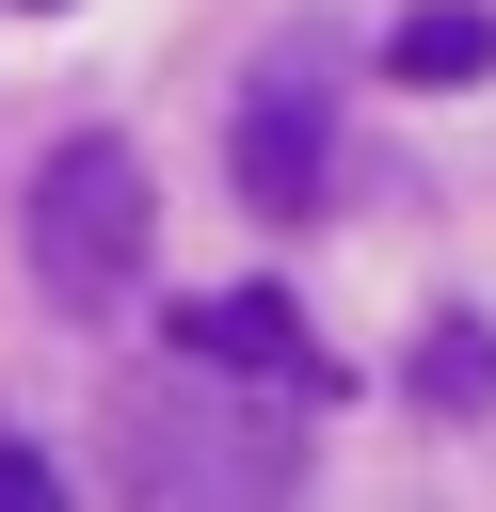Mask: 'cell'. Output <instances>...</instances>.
<instances>
[{
	"mask_svg": "<svg viewBox=\"0 0 496 512\" xmlns=\"http://www.w3.org/2000/svg\"><path fill=\"white\" fill-rule=\"evenodd\" d=\"M384 64H400L416 96H464V80H496V16H480V0H416V16L384 32Z\"/></svg>",
	"mask_w": 496,
	"mask_h": 512,
	"instance_id": "5b68a950",
	"label": "cell"
},
{
	"mask_svg": "<svg viewBox=\"0 0 496 512\" xmlns=\"http://www.w3.org/2000/svg\"><path fill=\"white\" fill-rule=\"evenodd\" d=\"M416 400H432L448 432L496 416V320H480V304H432V336H416Z\"/></svg>",
	"mask_w": 496,
	"mask_h": 512,
	"instance_id": "8992f818",
	"label": "cell"
},
{
	"mask_svg": "<svg viewBox=\"0 0 496 512\" xmlns=\"http://www.w3.org/2000/svg\"><path fill=\"white\" fill-rule=\"evenodd\" d=\"M224 176H240V208H256V224H304V208L336 192V80H320V48H272V64L240 80Z\"/></svg>",
	"mask_w": 496,
	"mask_h": 512,
	"instance_id": "3957f363",
	"label": "cell"
},
{
	"mask_svg": "<svg viewBox=\"0 0 496 512\" xmlns=\"http://www.w3.org/2000/svg\"><path fill=\"white\" fill-rule=\"evenodd\" d=\"M176 368H224V384H304V400H336V352L304 336V304H288V288H208V304H176Z\"/></svg>",
	"mask_w": 496,
	"mask_h": 512,
	"instance_id": "277c9868",
	"label": "cell"
},
{
	"mask_svg": "<svg viewBox=\"0 0 496 512\" xmlns=\"http://www.w3.org/2000/svg\"><path fill=\"white\" fill-rule=\"evenodd\" d=\"M16 16H48V0H16Z\"/></svg>",
	"mask_w": 496,
	"mask_h": 512,
	"instance_id": "ba28073f",
	"label": "cell"
},
{
	"mask_svg": "<svg viewBox=\"0 0 496 512\" xmlns=\"http://www.w3.org/2000/svg\"><path fill=\"white\" fill-rule=\"evenodd\" d=\"M304 384H256V400H192V384H144L128 400V480L144 496H288L304 480Z\"/></svg>",
	"mask_w": 496,
	"mask_h": 512,
	"instance_id": "7a4b0ae2",
	"label": "cell"
},
{
	"mask_svg": "<svg viewBox=\"0 0 496 512\" xmlns=\"http://www.w3.org/2000/svg\"><path fill=\"white\" fill-rule=\"evenodd\" d=\"M48 496H64V464L48 448H0V512H48Z\"/></svg>",
	"mask_w": 496,
	"mask_h": 512,
	"instance_id": "52a82bcc",
	"label": "cell"
},
{
	"mask_svg": "<svg viewBox=\"0 0 496 512\" xmlns=\"http://www.w3.org/2000/svg\"><path fill=\"white\" fill-rule=\"evenodd\" d=\"M16 240H32V288H48L64 320H112V304L144 288L160 192H144V160H128L112 128H80V144H48V176H32V208H16Z\"/></svg>",
	"mask_w": 496,
	"mask_h": 512,
	"instance_id": "6da1fadb",
	"label": "cell"
}]
</instances>
